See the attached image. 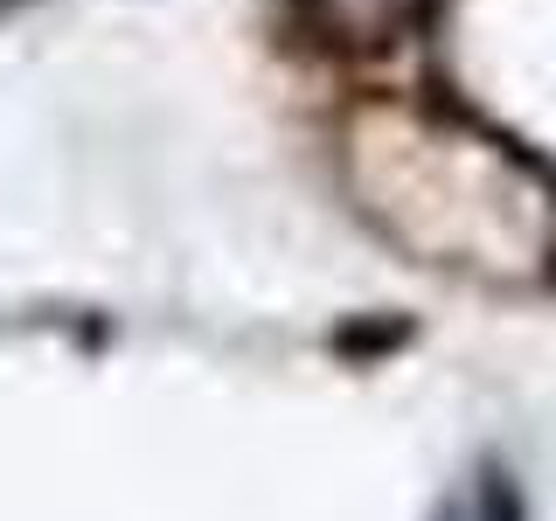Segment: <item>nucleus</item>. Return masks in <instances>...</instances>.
Instances as JSON below:
<instances>
[{"mask_svg": "<svg viewBox=\"0 0 556 521\" xmlns=\"http://www.w3.org/2000/svg\"><path fill=\"white\" fill-rule=\"evenodd\" d=\"M439 521H521V500H515V486L501 480L494 466H480V473L445 500V514H439Z\"/></svg>", "mask_w": 556, "mask_h": 521, "instance_id": "nucleus-2", "label": "nucleus"}, {"mask_svg": "<svg viewBox=\"0 0 556 521\" xmlns=\"http://www.w3.org/2000/svg\"><path fill=\"white\" fill-rule=\"evenodd\" d=\"M0 8H22V0H0Z\"/></svg>", "mask_w": 556, "mask_h": 521, "instance_id": "nucleus-3", "label": "nucleus"}, {"mask_svg": "<svg viewBox=\"0 0 556 521\" xmlns=\"http://www.w3.org/2000/svg\"><path fill=\"white\" fill-rule=\"evenodd\" d=\"M320 8L348 42H390V35H404L417 22L425 0H320Z\"/></svg>", "mask_w": 556, "mask_h": 521, "instance_id": "nucleus-1", "label": "nucleus"}]
</instances>
